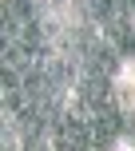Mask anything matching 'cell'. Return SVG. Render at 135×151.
<instances>
[]
</instances>
